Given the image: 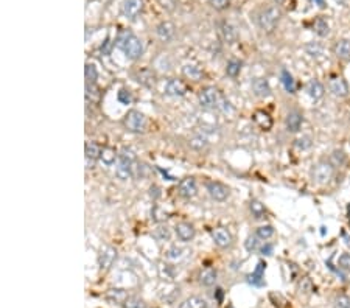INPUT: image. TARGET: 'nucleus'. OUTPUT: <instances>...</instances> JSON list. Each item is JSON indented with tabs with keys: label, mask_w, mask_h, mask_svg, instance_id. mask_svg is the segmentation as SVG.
Returning <instances> with one entry per match:
<instances>
[{
	"label": "nucleus",
	"mask_w": 350,
	"mask_h": 308,
	"mask_svg": "<svg viewBox=\"0 0 350 308\" xmlns=\"http://www.w3.org/2000/svg\"><path fill=\"white\" fill-rule=\"evenodd\" d=\"M117 47H119L120 50H123L125 55L130 59H133V61L139 59L143 53L142 41H140L137 36H134V34L131 31H128V30L122 31L119 34V38H117Z\"/></svg>",
	"instance_id": "f257e3e1"
},
{
	"label": "nucleus",
	"mask_w": 350,
	"mask_h": 308,
	"mask_svg": "<svg viewBox=\"0 0 350 308\" xmlns=\"http://www.w3.org/2000/svg\"><path fill=\"white\" fill-rule=\"evenodd\" d=\"M136 162V154L131 148H123L119 154V163H117L115 174L122 181H126L128 177L133 176V165Z\"/></svg>",
	"instance_id": "f03ea898"
},
{
	"label": "nucleus",
	"mask_w": 350,
	"mask_h": 308,
	"mask_svg": "<svg viewBox=\"0 0 350 308\" xmlns=\"http://www.w3.org/2000/svg\"><path fill=\"white\" fill-rule=\"evenodd\" d=\"M282 17V11L277 6H268L265 9L260 11V14L257 16V23L263 31H273L277 23Z\"/></svg>",
	"instance_id": "7ed1b4c3"
},
{
	"label": "nucleus",
	"mask_w": 350,
	"mask_h": 308,
	"mask_svg": "<svg viewBox=\"0 0 350 308\" xmlns=\"http://www.w3.org/2000/svg\"><path fill=\"white\" fill-rule=\"evenodd\" d=\"M335 173V167L330 160H321L311 170V179L318 184H327Z\"/></svg>",
	"instance_id": "20e7f679"
},
{
	"label": "nucleus",
	"mask_w": 350,
	"mask_h": 308,
	"mask_svg": "<svg viewBox=\"0 0 350 308\" xmlns=\"http://www.w3.org/2000/svg\"><path fill=\"white\" fill-rule=\"evenodd\" d=\"M198 98H200L201 106H203V108H206V109L221 108V104H223V101H224L223 98H221L218 89H215V87H204L200 92Z\"/></svg>",
	"instance_id": "39448f33"
},
{
	"label": "nucleus",
	"mask_w": 350,
	"mask_h": 308,
	"mask_svg": "<svg viewBox=\"0 0 350 308\" xmlns=\"http://www.w3.org/2000/svg\"><path fill=\"white\" fill-rule=\"evenodd\" d=\"M123 123H125L126 129L130 133L139 134V133H143L145 129H146V118H145V115L140 111H136V109H133V111H130V112L126 114Z\"/></svg>",
	"instance_id": "423d86ee"
},
{
	"label": "nucleus",
	"mask_w": 350,
	"mask_h": 308,
	"mask_svg": "<svg viewBox=\"0 0 350 308\" xmlns=\"http://www.w3.org/2000/svg\"><path fill=\"white\" fill-rule=\"evenodd\" d=\"M117 258V251L112 246H104L98 254V266L101 271H108Z\"/></svg>",
	"instance_id": "0eeeda50"
},
{
	"label": "nucleus",
	"mask_w": 350,
	"mask_h": 308,
	"mask_svg": "<svg viewBox=\"0 0 350 308\" xmlns=\"http://www.w3.org/2000/svg\"><path fill=\"white\" fill-rule=\"evenodd\" d=\"M143 9V0H125L122 11L123 16L130 20H134Z\"/></svg>",
	"instance_id": "6e6552de"
},
{
	"label": "nucleus",
	"mask_w": 350,
	"mask_h": 308,
	"mask_svg": "<svg viewBox=\"0 0 350 308\" xmlns=\"http://www.w3.org/2000/svg\"><path fill=\"white\" fill-rule=\"evenodd\" d=\"M329 89L330 92L333 93L335 97H340V98H344L349 95V86L347 82L343 77H336L333 75L329 81Z\"/></svg>",
	"instance_id": "1a4fd4ad"
},
{
	"label": "nucleus",
	"mask_w": 350,
	"mask_h": 308,
	"mask_svg": "<svg viewBox=\"0 0 350 308\" xmlns=\"http://www.w3.org/2000/svg\"><path fill=\"white\" fill-rule=\"evenodd\" d=\"M207 192L215 201H224L229 196V188L224 184L218 182V181L207 182Z\"/></svg>",
	"instance_id": "9d476101"
},
{
	"label": "nucleus",
	"mask_w": 350,
	"mask_h": 308,
	"mask_svg": "<svg viewBox=\"0 0 350 308\" xmlns=\"http://www.w3.org/2000/svg\"><path fill=\"white\" fill-rule=\"evenodd\" d=\"M212 238H213L215 244L218 247H221V249H226V247H229L232 244V235L224 228H218V229L212 231Z\"/></svg>",
	"instance_id": "9b49d317"
},
{
	"label": "nucleus",
	"mask_w": 350,
	"mask_h": 308,
	"mask_svg": "<svg viewBox=\"0 0 350 308\" xmlns=\"http://www.w3.org/2000/svg\"><path fill=\"white\" fill-rule=\"evenodd\" d=\"M187 86H185V82L181 81V79H170L167 82V86H165V93L170 97H184L185 93H187Z\"/></svg>",
	"instance_id": "f8f14e48"
},
{
	"label": "nucleus",
	"mask_w": 350,
	"mask_h": 308,
	"mask_svg": "<svg viewBox=\"0 0 350 308\" xmlns=\"http://www.w3.org/2000/svg\"><path fill=\"white\" fill-rule=\"evenodd\" d=\"M198 193V188H196V182L193 177H185L179 182V195L185 199H192L195 198Z\"/></svg>",
	"instance_id": "ddd939ff"
},
{
	"label": "nucleus",
	"mask_w": 350,
	"mask_h": 308,
	"mask_svg": "<svg viewBox=\"0 0 350 308\" xmlns=\"http://www.w3.org/2000/svg\"><path fill=\"white\" fill-rule=\"evenodd\" d=\"M86 167L87 168H93L95 167V162L100 159V154H101V148L100 145L93 144V142H89L86 145Z\"/></svg>",
	"instance_id": "4468645a"
},
{
	"label": "nucleus",
	"mask_w": 350,
	"mask_h": 308,
	"mask_svg": "<svg viewBox=\"0 0 350 308\" xmlns=\"http://www.w3.org/2000/svg\"><path fill=\"white\" fill-rule=\"evenodd\" d=\"M174 31H176V27H174V23H171L168 20L160 22L156 27V34L160 41H170L174 36Z\"/></svg>",
	"instance_id": "2eb2a0df"
},
{
	"label": "nucleus",
	"mask_w": 350,
	"mask_h": 308,
	"mask_svg": "<svg viewBox=\"0 0 350 308\" xmlns=\"http://www.w3.org/2000/svg\"><path fill=\"white\" fill-rule=\"evenodd\" d=\"M218 33H219V38H221V41H223L224 44H235L237 42V31H235V28H233L230 23H221L219 25V30H218Z\"/></svg>",
	"instance_id": "dca6fc26"
},
{
	"label": "nucleus",
	"mask_w": 350,
	"mask_h": 308,
	"mask_svg": "<svg viewBox=\"0 0 350 308\" xmlns=\"http://www.w3.org/2000/svg\"><path fill=\"white\" fill-rule=\"evenodd\" d=\"M302 123H303V117L297 111H291L285 118V125H286V129L289 133H297Z\"/></svg>",
	"instance_id": "f3484780"
},
{
	"label": "nucleus",
	"mask_w": 350,
	"mask_h": 308,
	"mask_svg": "<svg viewBox=\"0 0 350 308\" xmlns=\"http://www.w3.org/2000/svg\"><path fill=\"white\" fill-rule=\"evenodd\" d=\"M335 55L343 59V61H350V41L349 39H340L336 41L335 47H333Z\"/></svg>",
	"instance_id": "a211bd4d"
},
{
	"label": "nucleus",
	"mask_w": 350,
	"mask_h": 308,
	"mask_svg": "<svg viewBox=\"0 0 350 308\" xmlns=\"http://www.w3.org/2000/svg\"><path fill=\"white\" fill-rule=\"evenodd\" d=\"M252 90H254V93L257 97H262V98L268 97L271 93V87H270V84H268V81L265 78H255L252 81Z\"/></svg>",
	"instance_id": "6ab92c4d"
},
{
	"label": "nucleus",
	"mask_w": 350,
	"mask_h": 308,
	"mask_svg": "<svg viewBox=\"0 0 350 308\" xmlns=\"http://www.w3.org/2000/svg\"><path fill=\"white\" fill-rule=\"evenodd\" d=\"M136 81L140 82V84L146 86V87H153L156 84V75L153 74V70L143 69L136 74Z\"/></svg>",
	"instance_id": "aec40b11"
},
{
	"label": "nucleus",
	"mask_w": 350,
	"mask_h": 308,
	"mask_svg": "<svg viewBox=\"0 0 350 308\" xmlns=\"http://www.w3.org/2000/svg\"><path fill=\"white\" fill-rule=\"evenodd\" d=\"M307 92L313 100H321L324 97V93H325V89H324V84L321 81L311 79V81H308V84H307Z\"/></svg>",
	"instance_id": "412c9836"
},
{
	"label": "nucleus",
	"mask_w": 350,
	"mask_h": 308,
	"mask_svg": "<svg viewBox=\"0 0 350 308\" xmlns=\"http://www.w3.org/2000/svg\"><path fill=\"white\" fill-rule=\"evenodd\" d=\"M176 235L182 241H190L195 236V228L189 223H179L176 226Z\"/></svg>",
	"instance_id": "4be33fe9"
},
{
	"label": "nucleus",
	"mask_w": 350,
	"mask_h": 308,
	"mask_svg": "<svg viewBox=\"0 0 350 308\" xmlns=\"http://www.w3.org/2000/svg\"><path fill=\"white\" fill-rule=\"evenodd\" d=\"M216 277H218V272L215 268H204L201 271V274H200V282H201V285L204 287H212L215 285V282H216Z\"/></svg>",
	"instance_id": "5701e85b"
},
{
	"label": "nucleus",
	"mask_w": 350,
	"mask_h": 308,
	"mask_svg": "<svg viewBox=\"0 0 350 308\" xmlns=\"http://www.w3.org/2000/svg\"><path fill=\"white\" fill-rule=\"evenodd\" d=\"M254 122L262 131H268V129H271V126H273V118L263 111H257L254 114Z\"/></svg>",
	"instance_id": "b1692460"
},
{
	"label": "nucleus",
	"mask_w": 350,
	"mask_h": 308,
	"mask_svg": "<svg viewBox=\"0 0 350 308\" xmlns=\"http://www.w3.org/2000/svg\"><path fill=\"white\" fill-rule=\"evenodd\" d=\"M265 269H266V263H265V262H259V265H257L255 271L252 272L251 276H248V282L252 283V285H257V287L263 285Z\"/></svg>",
	"instance_id": "393cba45"
},
{
	"label": "nucleus",
	"mask_w": 350,
	"mask_h": 308,
	"mask_svg": "<svg viewBox=\"0 0 350 308\" xmlns=\"http://www.w3.org/2000/svg\"><path fill=\"white\" fill-rule=\"evenodd\" d=\"M128 294L125 290H111L108 294H106V299L109 301V302H112V304H115V305H123L125 304V301L128 299Z\"/></svg>",
	"instance_id": "a878e982"
},
{
	"label": "nucleus",
	"mask_w": 350,
	"mask_h": 308,
	"mask_svg": "<svg viewBox=\"0 0 350 308\" xmlns=\"http://www.w3.org/2000/svg\"><path fill=\"white\" fill-rule=\"evenodd\" d=\"M182 72H184V75L187 78H190L193 81H200L203 78V75H204L201 67H198L196 64H187V66H184Z\"/></svg>",
	"instance_id": "bb28decb"
},
{
	"label": "nucleus",
	"mask_w": 350,
	"mask_h": 308,
	"mask_svg": "<svg viewBox=\"0 0 350 308\" xmlns=\"http://www.w3.org/2000/svg\"><path fill=\"white\" fill-rule=\"evenodd\" d=\"M179 308H207V302L206 299L200 298V296H192V298L185 299Z\"/></svg>",
	"instance_id": "cd10ccee"
},
{
	"label": "nucleus",
	"mask_w": 350,
	"mask_h": 308,
	"mask_svg": "<svg viewBox=\"0 0 350 308\" xmlns=\"http://www.w3.org/2000/svg\"><path fill=\"white\" fill-rule=\"evenodd\" d=\"M313 31L316 33L318 36L324 38V36H327V34L330 33V27H329V23H327V20H325V19L318 17L316 20L313 22Z\"/></svg>",
	"instance_id": "c85d7f7f"
},
{
	"label": "nucleus",
	"mask_w": 350,
	"mask_h": 308,
	"mask_svg": "<svg viewBox=\"0 0 350 308\" xmlns=\"http://www.w3.org/2000/svg\"><path fill=\"white\" fill-rule=\"evenodd\" d=\"M280 78H282V84L283 87L286 89V92L289 93H294L296 92V82H294V78L291 75L288 70H282V74H280Z\"/></svg>",
	"instance_id": "c756f323"
},
{
	"label": "nucleus",
	"mask_w": 350,
	"mask_h": 308,
	"mask_svg": "<svg viewBox=\"0 0 350 308\" xmlns=\"http://www.w3.org/2000/svg\"><path fill=\"white\" fill-rule=\"evenodd\" d=\"M100 159L103 163L106 165H112L117 159V151L112 147H104L101 148V154H100Z\"/></svg>",
	"instance_id": "7c9ffc66"
},
{
	"label": "nucleus",
	"mask_w": 350,
	"mask_h": 308,
	"mask_svg": "<svg viewBox=\"0 0 350 308\" xmlns=\"http://www.w3.org/2000/svg\"><path fill=\"white\" fill-rule=\"evenodd\" d=\"M249 209H251L252 217H255L257 220H260V218H263V217L266 215V209H265V206L260 203V201H257V199H252V201H251Z\"/></svg>",
	"instance_id": "2f4dec72"
},
{
	"label": "nucleus",
	"mask_w": 350,
	"mask_h": 308,
	"mask_svg": "<svg viewBox=\"0 0 350 308\" xmlns=\"http://www.w3.org/2000/svg\"><path fill=\"white\" fill-rule=\"evenodd\" d=\"M209 145V142L204 136H195L189 140V147L196 150V151H201V150H206Z\"/></svg>",
	"instance_id": "473e14b6"
},
{
	"label": "nucleus",
	"mask_w": 350,
	"mask_h": 308,
	"mask_svg": "<svg viewBox=\"0 0 350 308\" xmlns=\"http://www.w3.org/2000/svg\"><path fill=\"white\" fill-rule=\"evenodd\" d=\"M170 235H171V232H170L168 226H157L153 231V236L157 241H167V240H170Z\"/></svg>",
	"instance_id": "72a5a7b5"
},
{
	"label": "nucleus",
	"mask_w": 350,
	"mask_h": 308,
	"mask_svg": "<svg viewBox=\"0 0 350 308\" xmlns=\"http://www.w3.org/2000/svg\"><path fill=\"white\" fill-rule=\"evenodd\" d=\"M123 308H146V304L137 296H128V299L122 305Z\"/></svg>",
	"instance_id": "f704fd0d"
},
{
	"label": "nucleus",
	"mask_w": 350,
	"mask_h": 308,
	"mask_svg": "<svg viewBox=\"0 0 350 308\" xmlns=\"http://www.w3.org/2000/svg\"><path fill=\"white\" fill-rule=\"evenodd\" d=\"M84 75H86V81H87V84H95V81H97V78H98V72H97L95 66H92V64H86V69H84Z\"/></svg>",
	"instance_id": "c9c22d12"
},
{
	"label": "nucleus",
	"mask_w": 350,
	"mask_h": 308,
	"mask_svg": "<svg viewBox=\"0 0 350 308\" xmlns=\"http://www.w3.org/2000/svg\"><path fill=\"white\" fill-rule=\"evenodd\" d=\"M311 145H313V140H311L310 136H302V137L294 140V147L300 151H305V150L311 148Z\"/></svg>",
	"instance_id": "e433bc0d"
},
{
	"label": "nucleus",
	"mask_w": 350,
	"mask_h": 308,
	"mask_svg": "<svg viewBox=\"0 0 350 308\" xmlns=\"http://www.w3.org/2000/svg\"><path fill=\"white\" fill-rule=\"evenodd\" d=\"M189 252L187 249H182V247H178V246H173L171 249H168L167 252V258L168 260H181L185 257V254Z\"/></svg>",
	"instance_id": "4c0bfd02"
},
{
	"label": "nucleus",
	"mask_w": 350,
	"mask_h": 308,
	"mask_svg": "<svg viewBox=\"0 0 350 308\" xmlns=\"http://www.w3.org/2000/svg\"><path fill=\"white\" fill-rule=\"evenodd\" d=\"M273 235H274V228L270 226V224L260 226L259 229H257V236H259L260 240H268V238H271Z\"/></svg>",
	"instance_id": "58836bf2"
},
{
	"label": "nucleus",
	"mask_w": 350,
	"mask_h": 308,
	"mask_svg": "<svg viewBox=\"0 0 350 308\" xmlns=\"http://www.w3.org/2000/svg\"><path fill=\"white\" fill-rule=\"evenodd\" d=\"M307 52L308 55H311L313 58H321L324 55V49H322V45H319L318 42H311L307 45Z\"/></svg>",
	"instance_id": "ea45409f"
},
{
	"label": "nucleus",
	"mask_w": 350,
	"mask_h": 308,
	"mask_svg": "<svg viewBox=\"0 0 350 308\" xmlns=\"http://www.w3.org/2000/svg\"><path fill=\"white\" fill-rule=\"evenodd\" d=\"M241 70V64L238 61H229L227 67H226V74L232 78H235Z\"/></svg>",
	"instance_id": "a19ab883"
},
{
	"label": "nucleus",
	"mask_w": 350,
	"mask_h": 308,
	"mask_svg": "<svg viewBox=\"0 0 350 308\" xmlns=\"http://www.w3.org/2000/svg\"><path fill=\"white\" fill-rule=\"evenodd\" d=\"M333 307L335 308H350V298L346 294H340L335 298V302H333Z\"/></svg>",
	"instance_id": "79ce46f5"
},
{
	"label": "nucleus",
	"mask_w": 350,
	"mask_h": 308,
	"mask_svg": "<svg viewBox=\"0 0 350 308\" xmlns=\"http://www.w3.org/2000/svg\"><path fill=\"white\" fill-rule=\"evenodd\" d=\"M346 160V154L343 151H335L332 156H330V162L333 167H340V165H343Z\"/></svg>",
	"instance_id": "37998d69"
},
{
	"label": "nucleus",
	"mask_w": 350,
	"mask_h": 308,
	"mask_svg": "<svg viewBox=\"0 0 350 308\" xmlns=\"http://www.w3.org/2000/svg\"><path fill=\"white\" fill-rule=\"evenodd\" d=\"M119 101L123 103V104H130L133 101V95H131V92L130 90H126V89H122L119 92Z\"/></svg>",
	"instance_id": "c03bdc74"
},
{
	"label": "nucleus",
	"mask_w": 350,
	"mask_h": 308,
	"mask_svg": "<svg viewBox=\"0 0 350 308\" xmlns=\"http://www.w3.org/2000/svg\"><path fill=\"white\" fill-rule=\"evenodd\" d=\"M338 265L344 271H350V254H343L338 260Z\"/></svg>",
	"instance_id": "a18cd8bd"
},
{
	"label": "nucleus",
	"mask_w": 350,
	"mask_h": 308,
	"mask_svg": "<svg viewBox=\"0 0 350 308\" xmlns=\"http://www.w3.org/2000/svg\"><path fill=\"white\" fill-rule=\"evenodd\" d=\"M210 5H212L215 9H226L230 5V0H209Z\"/></svg>",
	"instance_id": "49530a36"
},
{
	"label": "nucleus",
	"mask_w": 350,
	"mask_h": 308,
	"mask_svg": "<svg viewBox=\"0 0 350 308\" xmlns=\"http://www.w3.org/2000/svg\"><path fill=\"white\" fill-rule=\"evenodd\" d=\"M259 247V236H249L248 241H246V249L248 251H255Z\"/></svg>",
	"instance_id": "de8ad7c7"
},
{
	"label": "nucleus",
	"mask_w": 350,
	"mask_h": 308,
	"mask_svg": "<svg viewBox=\"0 0 350 308\" xmlns=\"http://www.w3.org/2000/svg\"><path fill=\"white\" fill-rule=\"evenodd\" d=\"M159 2H160V5L165 8L167 11H173L174 5H176V3H174V0H159Z\"/></svg>",
	"instance_id": "09e8293b"
},
{
	"label": "nucleus",
	"mask_w": 350,
	"mask_h": 308,
	"mask_svg": "<svg viewBox=\"0 0 350 308\" xmlns=\"http://www.w3.org/2000/svg\"><path fill=\"white\" fill-rule=\"evenodd\" d=\"M302 282H303V285L300 283V290H302L303 293H310V291H311V282H310V279L305 277Z\"/></svg>",
	"instance_id": "8fccbe9b"
},
{
	"label": "nucleus",
	"mask_w": 350,
	"mask_h": 308,
	"mask_svg": "<svg viewBox=\"0 0 350 308\" xmlns=\"http://www.w3.org/2000/svg\"><path fill=\"white\" fill-rule=\"evenodd\" d=\"M109 47H111V41L109 38L104 41V45H101V53L103 55H109Z\"/></svg>",
	"instance_id": "3c124183"
},
{
	"label": "nucleus",
	"mask_w": 350,
	"mask_h": 308,
	"mask_svg": "<svg viewBox=\"0 0 350 308\" xmlns=\"http://www.w3.org/2000/svg\"><path fill=\"white\" fill-rule=\"evenodd\" d=\"M271 251H273V246H271V244H266V246L262 247V252H263L265 255H270Z\"/></svg>",
	"instance_id": "603ef678"
},
{
	"label": "nucleus",
	"mask_w": 350,
	"mask_h": 308,
	"mask_svg": "<svg viewBox=\"0 0 350 308\" xmlns=\"http://www.w3.org/2000/svg\"><path fill=\"white\" fill-rule=\"evenodd\" d=\"M218 293H216V299L218 301H221V299H223V290H216Z\"/></svg>",
	"instance_id": "864d4df0"
},
{
	"label": "nucleus",
	"mask_w": 350,
	"mask_h": 308,
	"mask_svg": "<svg viewBox=\"0 0 350 308\" xmlns=\"http://www.w3.org/2000/svg\"><path fill=\"white\" fill-rule=\"evenodd\" d=\"M313 2H316L319 6H324V0H313Z\"/></svg>",
	"instance_id": "5fc2aeb1"
}]
</instances>
